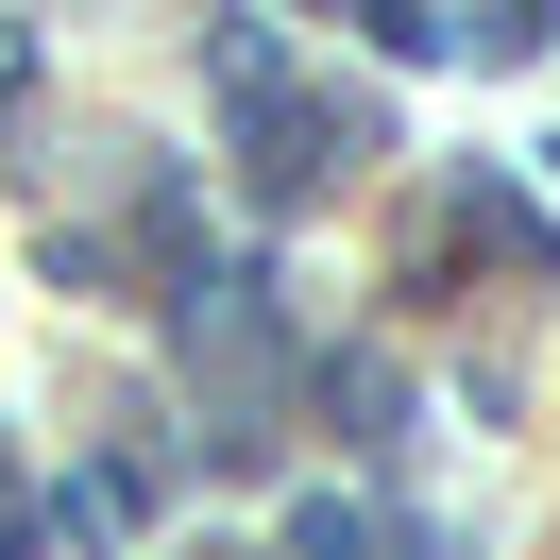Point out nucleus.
Returning <instances> with one entry per match:
<instances>
[{
  "instance_id": "nucleus-2",
  "label": "nucleus",
  "mask_w": 560,
  "mask_h": 560,
  "mask_svg": "<svg viewBox=\"0 0 560 560\" xmlns=\"http://www.w3.org/2000/svg\"><path fill=\"white\" fill-rule=\"evenodd\" d=\"M357 35L374 51H442V0H357Z\"/></svg>"
},
{
  "instance_id": "nucleus-1",
  "label": "nucleus",
  "mask_w": 560,
  "mask_h": 560,
  "mask_svg": "<svg viewBox=\"0 0 560 560\" xmlns=\"http://www.w3.org/2000/svg\"><path fill=\"white\" fill-rule=\"evenodd\" d=\"M51 526H85V544H119V526H137V476H69V492H51Z\"/></svg>"
}]
</instances>
